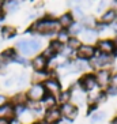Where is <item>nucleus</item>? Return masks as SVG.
Segmentation results:
<instances>
[{
	"label": "nucleus",
	"instance_id": "f257e3e1",
	"mask_svg": "<svg viewBox=\"0 0 117 124\" xmlns=\"http://www.w3.org/2000/svg\"><path fill=\"white\" fill-rule=\"evenodd\" d=\"M60 26L56 18H52L51 15H46L44 18L37 19L33 23L30 31L31 33H37L41 36H52V34H57L60 31Z\"/></svg>",
	"mask_w": 117,
	"mask_h": 124
},
{
	"label": "nucleus",
	"instance_id": "f03ea898",
	"mask_svg": "<svg viewBox=\"0 0 117 124\" xmlns=\"http://www.w3.org/2000/svg\"><path fill=\"white\" fill-rule=\"evenodd\" d=\"M15 51H18L22 56H31L38 53L41 49V41L37 38H29V40H21L15 44Z\"/></svg>",
	"mask_w": 117,
	"mask_h": 124
},
{
	"label": "nucleus",
	"instance_id": "7ed1b4c3",
	"mask_svg": "<svg viewBox=\"0 0 117 124\" xmlns=\"http://www.w3.org/2000/svg\"><path fill=\"white\" fill-rule=\"evenodd\" d=\"M78 85L80 86V89L86 93V94H90L95 89H98V83H97V79H95L94 72H86L82 75V78L78 80Z\"/></svg>",
	"mask_w": 117,
	"mask_h": 124
},
{
	"label": "nucleus",
	"instance_id": "20e7f679",
	"mask_svg": "<svg viewBox=\"0 0 117 124\" xmlns=\"http://www.w3.org/2000/svg\"><path fill=\"white\" fill-rule=\"evenodd\" d=\"M90 67L94 70H103V68H109L112 64L114 63V56H109V55H102L98 53L94 56V59L90 60Z\"/></svg>",
	"mask_w": 117,
	"mask_h": 124
},
{
	"label": "nucleus",
	"instance_id": "39448f33",
	"mask_svg": "<svg viewBox=\"0 0 117 124\" xmlns=\"http://www.w3.org/2000/svg\"><path fill=\"white\" fill-rule=\"evenodd\" d=\"M97 48V52L98 53H102V55H109V56H114L117 52L116 44L112 38H101V40L97 41L95 44Z\"/></svg>",
	"mask_w": 117,
	"mask_h": 124
},
{
	"label": "nucleus",
	"instance_id": "423d86ee",
	"mask_svg": "<svg viewBox=\"0 0 117 124\" xmlns=\"http://www.w3.org/2000/svg\"><path fill=\"white\" fill-rule=\"evenodd\" d=\"M25 94H26L27 101L41 102L45 98V95H46V90H45L44 85H31Z\"/></svg>",
	"mask_w": 117,
	"mask_h": 124
},
{
	"label": "nucleus",
	"instance_id": "0eeeda50",
	"mask_svg": "<svg viewBox=\"0 0 117 124\" xmlns=\"http://www.w3.org/2000/svg\"><path fill=\"white\" fill-rule=\"evenodd\" d=\"M97 83L99 89H106L110 86V80H112V70L110 68H103V70H97L94 72Z\"/></svg>",
	"mask_w": 117,
	"mask_h": 124
},
{
	"label": "nucleus",
	"instance_id": "6e6552de",
	"mask_svg": "<svg viewBox=\"0 0 117 124\" xmlns=\"http://www.w3.org/2000/svg\"><path fill=\"white\" fill-rule=\"evenodd\" d=\"M58 109H60V113H61V117L68 121H73L78 117V115H79V108L75 104H72V102H68V104H64V105H58Z\"/></svg>",
	"mask_w": 117,
	"mask_h": 124
},
{
	"label": "nucleus",
	"instance_id": "1a4fd4ad",
	"mask_svg": "<svg viewBox=\"0 0 117 124\" xmlns=\"http://www.w3.org/2000/svg\"><path fill=\"white\" fill-rule=\"evenodd\" d=\"M97 55V48L95 45H90V44H83L79 49L76 51V59H80V60H86V62H90L91 59H94V56Z\"/></svg>",
	"mask_w": 117,
	"mask_h": 124
},
{
	"label": "nucleus",
	"instance_id": "9d476101",
	"mask_svg": "<svg viewBox=\"0 0 117 124\" xmlns=\"http://www.w3.org/2000/svg\"><path fill=\"white\" fill-rule=\"evenodd\" d=\"M42 85H44L45 90H46V94H51V95H53V97H56V98H57V95L63 91L60 80L55 79V78H48Z\"/></svg>",
	"mask_w": 117,
	"mask_h": 124
},
{
	"label": "nucleus",
	"instance_id": "9b49d317",
	"mask_svg": "<svg viewBox=\"0 0 117 124\" xmlns=\"http://www.w3.org/2000/svg\"><path fill=\"white\" fill-rule=\"evenodd\" d=\"M48 64H49V62H48L42 55H36L31 59V62H30V66L33 68V72L48 71Z\"/></svg>",
	"mask_w": 117,
	"mask_h": 124
},
{
	"label": "nucleus",
	"instance_id": "f8f14e48",
	"mask_svg": "<svg viewBox=\"0 0 117 124\" xmlns=\"http://www.w3.org/2000/svg\"><path fill=\"white\" fill-rule=\"evenodd\" d=\"M45 121H48L49 124H57L58 121H61V113H60V109L58 106L56 108H52V109H46L45 110V115L42 117Z\"/></svg>",
	"mask_w": 117,
	"mask_h": 124
},
{
	"label": "nucleus",
	"instance_id": "ddd939ff",
	"mask_svg": "<svg viewBox=\"0 0 117 124\" xmlns=\"http://www.w3.org/2000/svg\"><path fill=\"white\" fill-rule=\"evenodd\" d=\"M98 22L103 23L106 26H110V25H113V23H116L117 22V10H114V8H108L101 15V18L98 19Z\"/></svg>",
	"mask_w": 117,
	"mask_h": 124
},
{
	"label": "nucleus",
	"instance_id": "4468645a",
	"mask_svg": "<svg viewBox=\"0 0 117 124\" xmlns=\"http://www.w3.org/2000/svg\"><path fill=\"white\" fill-rule=\"evenodd\" d=\"M57 22H58L60 29L68 30L71 26L75 23V19H73V16L71 15V12H64V14H61V15L57 18Z\"/></svg>",
	"mask_w": 117,
	"mask_h": 124
},
{
	"label": "nucleus",
	"instance_id": "2eb2a0df",
	"mask_svg": "<svg viewBox=\"0 0 117 124\" xmlns=\"http://www.w3.org/2000/svg\"><path fill=\"white\" fill-rule=\"evenodd\" d=\"M98 34L99 33L97 31V29H84L82 31V37H83V40L86 42H83V44L91 45V42H97L98 41Z\"/></svg>",
	"mask_w": 117,
	"mask_h": 124
},
{
	"label": "nucleus",
	"instance_id": "dca6fc26",
	"mask_svg": "<svg viewBox=\"0 0 117 124\" xmlns=\"http://www.w3.org/2000/svg\"><path fill=\"white\" fill-rule=\"evenodd\" d=\"M14 105L11 102H7L6 105L0 106V119H6V120H11L14 119Z\"/></svg>",
	"mask_w": 117,
	"mask_h": 124
},
{
	"label": "nucleus",
	"instance_id": "f3484780",
	"mask_svg": "<svg viewBox=\"0 0 117 124\" xmlns=\"http://www.w3.org/2000/svg\"><path fill=\"white\" fill-rule=\"evenodd\" d=\"M1 8L4 10L6 14H14L15 11H18L21 8V3L15 1V0H7V1L1 3Z\"/></svg>",
	"mask_w": 117,
	"mask_h": 124
},
{
	"label": "nucleus",
	"instance_id": "a211bd4d",
	"mask_svg": "<svg viewBox=\"0 0 117 124\" xmlns=\"http://www.w3.org/2000/svg\"><path fill=\"white\" fill-rule=\"evenodd\" d=\"M48 78H49V72H48V71L33 72L31 74V85H42Z\"/></svg>",
	"mask_w": 117,
	"mask_h": 124
},
{
	"label": "nucleus",
	"instance_id": "6ab92c4d",
	"mask_svg": "<svg viewBox=\"0 0 117 124\" xmlns=\"http://www.w3.org/2000/svg\"><path fill=\"white\" fill-rule=\"evenodd\" d=\"M15 56H16V51H15L14 48H8V49H6L4 52H1V55H0V60H1L3 63L14 62Z\"/></svg>",
	"mask_w": 117,
	"mask_h": 124
},
{
	"label": "nucleus",
	"instance_id": "aec40b11",
	"mask_svg": "<svg viewBox=\"0 0 117 124\" xmlns=\"http://www.w3.org/2000/svg\"><path fill=\"white\" fill-rule=\"evenodd\" d=\"M41 104H42V106H45L46 109H52V108H56V106L58 105V104H57V98L53 97V95H51V94L45 95V98L41 101Z\"/></svg>",
	"mask_w": 117,
	"mask_h": 124
},
{
	"label": "nucleus",
	"instance_id": "412c9836",
	"mask_svg": "<svg viewBox=\"0 0 117 124\" xmlns=\"http://www.w3.org/2000/svg\"><path fill=\"white\" fill-rule=\"evenodd\" d=\"M16 36V29L14 26H3L1 27V37L4 40H11Z\"/></svg>",
	"mask_w": 117,
	"mask_h": 124
},
{
	"label": "nucleus",
	"instance_id": "4be33fe9",
	"mask_svg": "<svg viewBox=\"0 0 117 124\" xmlns=\"http://www.w3.org/2000/svg\"><path fill=\"white\" fill-rule=\"evenodd\" d=\"M82 45H83V41H82L80 38H78V37H70V40L67 41L66 46H68L71 51L76 52L78 49L82 46Z\"/></svg>",
	"mask_w": 117,
	"mask_h": 124
},
{
	"label": "nucleus",
	"instance_id": "5701e85b",
	"mask_svg": "<svg viewBox=\"0 0 117 124\" xmlns=\"http://www.w3.org/2000/svg\"><path fill=\"white\" fill-rule=\"evenodd\" d=\"M72 101V95H71L70 90H63L60 94L57 95V104L58 105H64V104H68V102Z\"/></svg>",
	"mask_w": 117,
	"mask_h": 124
},
{
	"label": "nucleus",
	"instance_id": "b1692460",
	"mask_svg": "<svg viewBox=\"0 0 117 124\" xmlns=\"http://www.w3.org/2000/svg\"><path fill=\"white\" fill-rule=\"evenodd\" d=\"M105 117H106V112H103V110H95L94 113H91L90 120H91L93 124H99L105 120Z\"/></svg>",
	"mask_w": 117,
	"mask_h": 124
},
{
	"label": "nucleus",
	"instance_id": "393cba45",
	"mask_svg": "<svg viewBox=\"0 0 117 124\" xmlns=\"http://www.w3.org/2000/svg\"><path fill=\"white\" fill-rule=\"evenodd\" d=\"M84 30V27L82 26L80 22H75L70 29H68V33H70L71 37H78L79 34H82V31Z\"/></svg>",
	"mask_w": 117,
	"mask_h": 124
},
{
	"label": "nucleus",
	"instance_id": "a878e982",
	"mask_svg": "<svg viewBox=\"0 0 117 124\" xmlns=\"http://www.w3.org/2000/svg\"><path fill=\"white\" fill-rule=\"evenodd\" d=\"M71 15L73 16L75 22H82V19L86 16V15H84V12H83V10H82L80 7H75L72 11H71Z\"/></svg>",
	"mask_w": 117,
	"mask_h": 124
},
{
	"label": "nucleus",
	"instance_id": "bb28decb",
	"mask_svg": "<svg viewBox=\"0 0 117 124\" xmlns=\"http://www.w3.org/2000/svg\"><path fill=\"white\" fill-rule=\"evenodd\" d=\"M70 33H68V30H60V31H58L57 33V38H56V40L58 41V42H61L63 45H66L67 44V41L70 40Z\"/></svg>",
	"mask_w": 117,
	"mask_h": 124
},
{
	"label": "nucleus",
	"instance_id": "cd10ccee",
	"mask_svg": "<svg viewBox=\"0 0 117 124\" xmlns=\"http://www.w3.org/2000/svg\"><path fill=\"white\" fill-rule=\"evenodd\" d=\"M49 46H51L52 49H53V51H55L56 53L58 55V53H60V52L63 51V48H64V45H63L61 42H58V41L55 38V40H52V41H51V44H49Z\"/></svg>",
	"mask_w": 117,
	"mask_h": 124
},
{
	"label": "nucleus",
	"instance_id": "c85d7f7f",
	"mask_svg": "<svg viewBox=\"0 0 117 124\" xmlns=\"http://www.w3.org/2000/svg\"><path fill=\"white\" fill-rule=\"evenodd\" d=\"M16 80H18V83H16V85H18L19 87H22V86H25L26 82H27V78H26L25 75H22V77H19Z\"/></svg>",
	"mask_w": 117,
	"mask_h": 124
},
{
	"label": "nucleus",
	"instance_id": "c756f323",
	"mask_svg": "<svg viewBox=\"0 0 117 124\" xmlns=\"http://www.w3.org/2000/svg\"><path fill=\"white\" fill-rule=\"evenodd\" d=\"M110 86H113V87L117 89V72L112 75V80H110Z\"/></svg>",
	"mask_w": 117,
	"mask_h": 124
},
{
	"label": "nucleus",
	"instance_id": "7c9ffc66",
	"mask_svg": "<svg viewBox=\"0 0 117 124\" xmlns=\"http://www.w3.org/2000/svg\"><path fill=\"white\" fill-rule=\"evenodd\" d=\"M8 102V100H7V97L6 95H3V94H0V106H3V105H6Z\"/></svg>",
	"mask_w": 117,
	"mask_h": 124
},
{
	"label": "nucleus",
	"instance_id": "2f4dec72",
	"mask_svg": "<svg viewBox=\"0 0 117 124\" xmlns=\"http://www.w3.org/2000/svg\"><path fill=\"white\" fill-rule=\"evenodd\" d=\"M14 80H16V79H15V78H8V79L6 80V86H7V87L12 86V85H14Z\"/></svg>",
	"mask_w": 117,
	"mask_h": 124
},
{
	"label": "nucleus",
	"instance_id": "473e14b6",
	"mask_svg": "<svg viewBox=\"0 0 117 124\" xmlns=\"http://www.w3.org/2000/svg\"><path fill=\"white\" fill-rule=\"evenodd\" d=\"M10 124H23V123L21 121V119H16V117H14V119H11V120H10Z\"/></svg>",
	"mask_w": 117,
	"mask_h": 124
},
{
	"label": "nucleus",
	"instance_id": "72a5a7b5",
	"mask_svg": "<svg viewBox=\"0 0 117 124\" xmlns=\"http://www.w3.org/2000/svg\"><path fill=\"white\" fill-rule=\"evenodd\" d=\"M34 124H49V123H48V121H45L44 119H41V120L36 121V123H34Z\"/></svg>",
	"mask_w": 117,
	"mask_h": 124
},
{
	"label": "nucleus",
	"instance_id": "f704fd0d",
	"mask_svg": "<svg viewBox=\"0 0 117 124\" xmlns=\"http://www.w3.org/2000/svg\"><path fill=\"white\" fill-rule=\"evenodd\" d=\"M0 124H10V120H6V119H0Z\"/></svg>",
	"mask_w": 117,
	"mask_h": 124
},
{
	"label": "nucleus",
	"instance_id": "c9c22d12",
	"mask_svg": "<svg viewBox=\"0 0 117 124\" xmlns=\"http://www.w3.org/2000/svg\"><path fill=\"white\" fill-rule=\"evenodd\" d=\"M109 124H117V117H114V119H112Z\"/></svg>",
	"mask_w": 117,
	"mask_h": 124
},
{
	"label": "nucleus",
	"instance_id": "e433bc0d",
	"mask_svg": "<svg viewBox=\"0 0 117 124\" xmlns=\"http://www.w3.org/2000/svg\"><path fill=\"white\" fill-rule=\"evenodd\" d=\"M113 41H114V44H116V48H117V37H116V38H113Z\"/></svg>",
	"mask_w": 117,
	"mask_h": 124
},
{
	"label": "nucleus",
	"instance_id": "4c0bfd02",
	"mask_svg": "<svg viewBox=\"0 0 117 124\" xmlns=\"http://www.w3.org/2000/svg\"><path fill=\"white\" fill-rule=\"evenodd\" d=\"M57 124H67V123H64V121H63V120H61V121H58V123H57Z\"/></svg>",
	"mask_w": 117,
	"mask_h": 124
}]
</instances>
